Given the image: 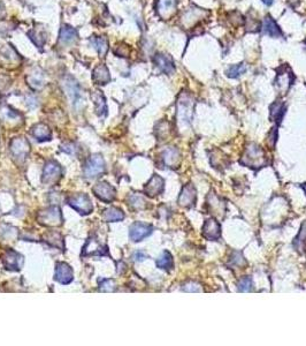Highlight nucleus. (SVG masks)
<instances>
[{"label":"nucleus","mask_w":306,"mask_h":346,"mask_svg":"<svg viewBox=\"0 0 306 346\" xmlns=\"http://www.w3.org/2000/svg\"><path fill=\"white\" fill-rule=\"evenodd\" d=\"M195 100L190 95L182 93L177 99L176 104V122L182 130L189 128L194 117Z\"/></svg>","instance_id":"f257e3e1"},{"label":"nucleus","mask_w":306,"mask_h":346,"mask_svg":"<svg viewBox=\"0 0 306 346\" xmlns=\"http://www.w3.org/2000/svg\"><path fill=\"white\" fill-rule=\"evenodd\" d=\"M61 86H63V89L65 90V93H66L68 99H70L71 106L76 111L82 110L84 107V104H86V100H84L82 89H81L79 83H77L73 77L66 76L63 80Z\"/></svg>","instance_id":"f03ea898"},{"label":"nucleus","mask_w":306,"mask_h":346,"mask_svg":"<svg viewBox=\"0 0 306 346\" xmlns=\"http://www.w3.org/2000/svg\"><path fill=\"white\" fill-rule=\"evenodd\" d=\"M37 222L41 225L48 227H57L63 225L64 218L61 209L58 205H52L50 208L41 210L37 214Z\"/></svg>","instance_id":"7ed1b4c3"},{"label":"nucleus","mask_w":306,"mask_h":346,"mask_svg":"<svg viewBox=\"0 0 306 346\" xmlns=\"http://www.w3.org/2000/svg\"><path fill=\"white\" fill-rule=\"evenodd\" d=\"M240 163L249 166V168H262V165H265L267 163L265 152H263V150L260 147L251 145L246 149Z\"/></svg>","instance_id":"20e7f679"},{"label":"nucleus","mask_w":306,"mask_h":346,"mask_svg":"<svg viewBox=\"0 0 306 346\" xmlns=\"http://www.w3.org/2000/svg\"><path fill=\"white\" fill-rule=\"evenodd\" d=\"M106 170V164L103 156L99 153L91 155L84 164L83 173L86 178H97L104 174Z\"/></svg>","instance_id":"39448f33"},{"label":"nucleus","mask_w":306,"mask_h":346,"mask_svg":"<svg viewBox=\"0 0 306 346\" xmlns=\"http://www.w3.org/2000/svg\"><path fill=\"white\" fill-rule=\"evenodd\" d=\"M67 203L81 215H89L93 210L92 201L89 195L84 193L71 195L67 198Z\"/></svg>","instance_id":"423d86ee"},{"label":"nucleus","mask_w":306,"mask_h":346,"mask_svg":"<svg viewBox=\"0 0 306 346\" xmlns=\"http://www.w3.org/2000/svg\"><path fill=\"white\" fill-rule=\"evenodd\" d=\"M63 177V168L55 161H48L45 163L42 174V182L45 185L53 186Z\"/></svg>","instance_id":"0eeeda50"},{"label":"nucleus","mask_w":306,"mask_h":346,"mask_svg":"<svg viewBox=\"0 0 306 346\" xmlns=\"http://www.w3.org/2000/svg\"><path fill=\"white\" fill-rule=\"evenodd\" d=\"M9 151L12 157L18 162H24L30 152V145L24 138H15L9 145Z\"/></svg>","instance_id":"6e6552de"},{"label":"nucleus","mask_w":306,"mask_h":346,"mask_svg":"<svg viewBox=\"0 0 306 346\" xmlns=\"http://www.w3.org/2000/svg\"><path fill=\"white\" fill-rule=\"evenodd\" d=\"M109 254V249H107V246L105 245L100 244L98 239H96L94 237H90L89 239L87 240L86 245H84L82 253L81 255L83 257L86 256H104Z\"/></svg>","instance_id":"1a4fd4ad"},{"label":"nucleus","mask_w":306,"mask_h":346,"mask_svg":"<svg viewBox=\"0 0 306 346\" xmlns=\"http://www.w3.org/2000/svg\"><path fill=\"white\" fill-rule=\"evenodd\" d=\"M92 192L100 201L106 202V203L112 202L116 197L115 188H114L112 185L107 184V182H105V181L97 182V184L93 186Z\"/></svg>","instance_id":"9d476101"},{"label":"nucleus","mask_w":306,"mask_h":346,"mask_svg":"<svg viewBox=\"0 0 306 346\" xmlns=\"http://www.w3.org/2000/svg\"><path fill=\"white\" fill-rule=\"evenodd\" d=\"M0 120L8 126H19L23 123V116L8 105L0 106Z\"/></svg>","instance_id":"9b49d317"},{"label":"nucleus","mask_w":306,"mask_h":346,"mask_svg":"<svg viewBox=\"0 0 306 346\" xmlns=\"http://www.w3.org/2000/svg\"><path fill=\"white\" fill-rule=\"evenodd\" d=\"M2 263L7 270L19 272L23 266V256L13 249H7L2 255Z\"/></svg>","instance_id":"f8f14e48"},{"label":"nucleus","mask_w":306,"mask_h":346,"mask_svg":"<svg viewBox=\"0 0 306 346\" xmlns=\"http://www.w3.org/2000/svg\"><path fill=\"white\" fill-rule=\"evenodd\" d=\"M207 15H208V12L204 11V9L198 8V7H193L190 9H188V11L183 14V16L181 18L182 25H184L185 29L194 27L195 25H197L198 22L206 18Z\"/></svg>","instance_id":"ddd939ff"},{"label":"nucleus","mask_w":306,"mask_h":346,"mask_svg":"<svg viewBox=\"0 0 306 346\" xmlns=\"http://www.w3.org/2000/svg\"><path fill=\"white\" fill-rule=\"evenodd\" d=\"M294 74L291 73V71L288 67L282 68L281 71L278 73V76L275 79V88L280 91L282 95L288 93L289 88L291 87L292 82H294Z\"/></svg>","instance_id":"4468645a"},{"label":"nucleus","mask_w":306,"mask_h":346,"mask_svg":"<svg viewBox=\"0 0 306 346\" xmlns=\"http://www.w3.org/2000/svg\"><path fill=\"white\" fill-rule=\"evenodd\" d=\"M152 231L153 227L151 225L141 223V222H136V223H133L131 226H130L129 237L132 241L138 243V241H142L143 239H145L146 237H149L150 234L152 233Z\"/></svg>","instance_id":"2eb2a0df"},{"label":"nucleus","mask_w":306,"mask_h":346,"mask_svg":"<svg viewBox=\"0 0 306 346\" xmlns=\"http://www.w3.org/2000/svg\"><path fill=\"white\" fill-rule=\"evenodd\" d=\"M54 279L57 280V282H59L60 284H63V285H67V284L73 282L74 272L69 264H67L66 262L57 263V267H55Z\"/></svg>","instance_id":"dca6fc26"},{"label":"nucleus","mask_w":306,"mask_h":346,"mask_svg":"<svg viewBox=\"0 0 306 346\" xmlns=\"http://www.w3.org/2000/svg\"><path fill=\"white\" fill-rule=\"evenodd\" d=\"M177 7V0H158L157 13L162 20H169L175 14Z\"/></svg>","instance_id":"f3484780"},{"label":"nucleus","mask_w":306,"mask_h":346,"mask_svg":"<svg viewBox=\"0 0 306 346\" xmlns=\"http://www.w3.org/2000/svg\"><path fill=\"white\" fill-rule=\"evenodd\" d=\"M164 188H165L164 179H162L160 175L154 174L151 179H150L148 184L145 185L144 192L148 197L154 198L157 197V195L161 194L162 192H164Z\"/></svg>","instance_id":"a211bd4d"},{"label":"nucleus","mask_w":306,"mask_h":346,"mask_svg":"<svg viewBox=\"0 0 306 346\" xmlns=\"http://www.w3.org/2000/svg\"><path fill=\"white\" fill-rule=\"evenodd\" d=\"M154 64L157 65L159 71L167 75L173 74L175 72L174 61L172 59V57H169L168 54H165V53L155 54Z\"/></svg>","instance_id":"6ab92c4d"},{"label":"nucleus","mask_w":306,"mask_h":346,"mask_svg":"<svg viewBox=\"0 0 306 346\" xmlns=\"http://www.w3.org/2000/svg\"><path fill=\"white\" fill-rule=\"evenodd\" d=\"M196 188H195L193 185H185L183 189H182L180 197H178V204H180L181 207H191V205H194L195 202H196Z\"/></svg>","instance_id":"aec40b11"},{"label":"nucleus","mask_w":306,"mask_h":346,"mask_svg":"<svg viewBox=\"0 0 306 346\" xmlns=\"http://www.w3.org/2000/svg\"><path fill=\"white\" fill-rule=\"evenodd\" d=\"M203 234L208 240H218L221 236L220 224L218 223L214 218H210V220L205 222L203 227Z\"/></svg>","instance_id":"412c9836"},{"label":"nucleus","mask_w":306,"mask_h":346,"mask_svg":"<svg viewBox=\"0 0 306 346\" xmlns=\"http://www.w3.org/2000/svg\"><path fill=\"white\" fill-rule=\"evenodd\" d=\"M77 37H79V35H77L76 29L70 27V25H63V28H61V30H60L59 43L61 45L67 47V45L74 44L75 42L77 41Z\"/></svg>","instance_id":"4be33fe9"},{"label":"nucleus","mask_w":306,"mask_h":346,"mask_svg":"<svg viewBox=\"0 0 306 346\" xmlns=\"http://www.w3.org/2000/svg\"><path fill=\"white\" fill-rule=\"evenodd\" d=\"M27 82L29 87L34 90H40L44 87L45 76L43 71H41L40 68H34L29 75L27 76Z\"/></svg>","instance_id":"5701e85b"},{"label":"nucleus","mask_w":306,"mask_h":346,"mask_svg":"<svg viewBox=\"0 0 306 346\" xmlns=\"http://www.w3.org/2000/svg\"><path fill=\"white\" fill-rule=\"evenodd\" d=\"M262 32L265 35H268L269 37L273 38H279L282 36V31L278 24L273 20L272 16L267 15L262 21Z\"/></svg>","instance_id":"b1692460"},{"label":"nucleus","mask_w":306,"mask_h":346,"mask_svg":"<svg viewBox=\"0 0 306 346\" xmlns=\"http://www.w3.org/2000/svg\"><path fill=\"white\" fill-rule=\"evenodd\" d=\"M30 133H31V135L40 142L50 141L51 138H52L51 129L48 128L47 125H45V124H42V123L37 124V125H35V126H32Z\"/></svg>","instance_id":"393cba45"},{"label":"nucleus","mask_w":306,"mask_h":346,"mask_svg":"<svg viewBox=\"0 0 306 346\" xmlns=\"http://www.w3.org/2000/svg\"><path fill=\"white\" fill-rule=\"evenodd\" d=\"M161 158L166 166L175 168L180 163V152L176 148H167L162 152Z\"/></svg>","instance_id":"a878e982"},{"label":"nucleus","mask_w":306,"mask_h":346,"mask_svg":"<svg viewBox=\"0 0 306 346\" xmlns=\"http://www.w3.org/2000/svg\"><path fill=\"white\" fill-rule=\"evenodd\" d=\"M91 99L93 100L94 106H96V112L99 117H105L107 114L106 100L103 93L100 90H96L91 94Z\"/></svg>","instance_id":"bb28decb"},{"label":"nucleus","mask_w":306,"mask_h":346,"mask_svg":"<svg viewBox=\"0 0 306 346\" xmlns=\"http://www.w3.org/2000/svg\"><path fill=\"white\" fill-rule=\"evenodd\" d=\"M92 79L94 81V83L97 84H107L110 81V75L109 72L107 70V67L105 65H98L96 68L93 70L92 73Z\"/></svg>","instance_id":"cd10ccee"},{"label":"nucleus","mask_w":306,"mask_h":346,"mask_svg":"<svg viewBox=\"0 0 306 346\" xmlns=\"http://www.w3.org/2000/svg\"><path fill=\"white\" fill-rule=\"evenodd\" d=\"M125 218V214L121 209L115 207L107 208L103 213V220L107 223H113V222H121Z\"/></svg>","instance_id":"c85d7f7f"},{"label":"nucleus","mask_w":306,"mask_h":346,"mask_svg":"<svg viewBox=\"0 0 306 346\" xmlns=\"http://www.w3.org/2000/svg\"><path fill=\"white\" fill-rule=\"evenodd\" d=\"M90 43L93 45V48L96 49L97 52L104 57L106 54L107 50H109V42L105 37H93L90 40Z\"/></svg>","instance_id":"c756f323"},{"label":"nucleus","mask_w":306,"mask_h":346,"mask_svg":"<svg viewBox=\"0 0 306 346\" xmlns=\"http://www.w3.org/2000/svg\"><path fill=\"white\" fill-rule=\"evenodd\" d=\"M285 112V106L280 102V100H276L274 104H272L271 106V118L275 122L281 123L283 114Z\"/></svg>","instance_id":"7c9ffc66"},{"label":"nucleus","mask_w":306,"mask_h":346,"mask_svg":"<svg viewBox=\"0 0 306 346\" xmlns=\"http://www.w3.org/2000/svg\"><path fill=\"white\" fill-rule=\"evenodd\" d=\"M129 205L135 210H141V209H144L146 205V201L143 195L141 194H131L128 198Z\"/></svg>","instance_id":"2f4dec72"},{"label":"nucleus","mask_w":306,"mask_h":346,"mask_svg":"<svg viewBox=\"0 0 306 346\" xmlns=\"http://www.w3.org/2000/svg\"><path fill=\"white\" fill-rule=\"evenodd\" d=\"M173 257H172L169 252H164L162 255L157 260L158 268L164 270H171L173 268Z\"/></svg>","instance_id":"473e14b6"},{"label":"nucleus","mask_w":306,"mask_h":346,"mask_svg":"<svg viewBox=\"0 0 306 346\" xmlns=\"http://www.w3.org/2000/svg\"><path fill=\"white\" fill-rule=\"evenodd\" d=\"M245 72H246V65L242 63V64H237L230 66L227 70L226 75L228 77H232V79H237V77H240V75L245 73Z\"/></svg>","instance_id":"72a5a7b5"},{"label":"nucleus","mask_w":306,"mask_h":346,"mask_svg":"<svg viewBox=\"0 0 306 346\" xmlns=\"http://www.w3.org/2000/svg\"><path fill=\"white\" fill-rule=\"evenodd\" d=\"M29 37L34 41V43L38 47L42 48L46 42V34L43 30H38V29H34V30L28 32Z\"/></svg>","instance_id":"f704fd0d"},{"label":"nucleus","mask_w":306,"mask_h":346,"mask_svg":"<svg viewBox=\"0 0 306 346\" xmlns=\"http://www.w3.org/2000/svg\"><path fill=\"white\" fill-rule=\"evenodd\" d=\"M45 240H46L47 243H50L52 246H55L58 248H63V237H61L60 233L52 231V232L46 234Z\"/></svg>","instance_id":"c9c22d12"},{"label":"nucleus","mask_w":306,"mask_h":346,"mask_svg":"<svg viewBox=\"0 0 306 346\" xmlns=\"http://www.w3.org/2000/svg\"><path fill=\"white\" fill-rule=\"evenodd\" d=\"M252 285H253V283H252L251 277H244V278L240 280L239 285L237 286H239L240 292H249V291H251Z\"/></svg>","instance_id":"e433bc0d"},{"label":"nucleus","mask_w":306,"mask_h":346,"mask_svg":"<svg viewBox=\"0 0 306 346\" xmlns=\"http://www.w3.org/2000/svg\"><path fill=\"white\" fill-rule=\"evenodd\" d=\"M99 291L102 292H113L114 291V280L113 279H102L99 282Z\"/></svg>","instance_id":"4c0bfd02"},{"label":"nucleus","mask_w":306,"mask_h":346,"mask_svg":"<svg viewBox=\"0 0 306 346\" xmlns=\"http://www.w3.org/2000/svg\"><path fill=\"white\" fill-rule=\"evenodd\" d=\"M5 226H6V230H2V227L0 226V234H1V237L4 238L5 240H12L13 238H15L16 234H18V230H16L15 227H13L11 230V232H7L9 225L5 224Z\"/></svg>","instance_id":"58836bf2"},{"label":"nucleus","mask_w":306,"mask_h":346,"mask_svg":"<svg viewBox=\"0 0 306 346\" xmlns=\"http://www.w3.org/2000/svg\"><path fill=\"white\" fill-rule=\"evenodd\" d=\"M114 52H115V54L116 55H119V57H129V53H130V49L127 47V45H123V47H121V45H118V48L114 50Z\"/></svg>","instance_id":"ea45409f"},{"label":"nucleus","mask_w":306,"mask_h":346,"mask_svg":"<svg viewBox=\"0 0 306 346\" xmlns=\"http://www.w3.org/2000/svg\"><path fill=\"white\" fill-rule=\"evenodd\" d=\"M77 149L79 148H76L74 143H66V145H64L63 147H61V150H63V151L70 153V155H76Z\"/></svg>","instance_id":"a19ab883"},{"label":"nucleus","mask_w":306,"mask_h":346,"mask_svg":"<svg viewBox=\"0 0 306 346\" xmlns=\"http://www.w3.org/2000/svg\"><path fill=\"white\" fill-rule=\"evenodd\" d=\"M184 291L187 292H199L200 289L199 287H197L196 283H188L185 284V286L183 287Z\"/></svg>","instance_id":"79ce46f5"},{"label":"nucleus","mask_w":306,"mask_h":346,"mask_svg":"<svg viewBox=\"0 0 306 346\" xmlns=\"http://www.w3.org/2000/svg\"><path fill=\"white\" fill-rule=\"evenodd\" d=\"M133 260L135 261H138V262H141V261H144L146 257H148V255L144 252H141V250H138V252H136L135 254H133Z\"/></svg>","instance_id":"37998d69"},{"label":"nucleus","mask_w":306,"mask_h":346,"mask_svg":"<svg viewBox=\"0 0 306 346\" xmlns=\"http://www.w3.org/2000/svg\"><path fill=\"white\" fill-rule=\"evenodd\" d=\"M5 15H6V8H5V5L2 4L1 1H0V19L5 18Z\"/></svg>","instance_id":"c03bdc74"},{"label":"nucleus","mask_w":306,"mask_h":346,"mask_svg":"<svg viewBox=\"0 0 306 346\" xmlns=\"http://www.w3.org/2000/svg\"><path fill=\"white\" fill-rule=\"evenodd\" d=\"M262 1L263 4H265V5L269 6V5H272V4H273V1H274V0H262Z\"/></svg>","instance_id":"a18cd8bd"},{"label":"nucleus","mask_w":306,"mask_h":346,"mask_svg":"<svg viewBox=\"0 0 306 346\" xmlns=\"http://www.w3.org/2000/svg\"><path fill=\"white\" fill-rule=\"evenodd\" d=\"M304 188H305V191H306V186H304Z\"/></svg>","instance_id":"49530a36"}]
</instances>
